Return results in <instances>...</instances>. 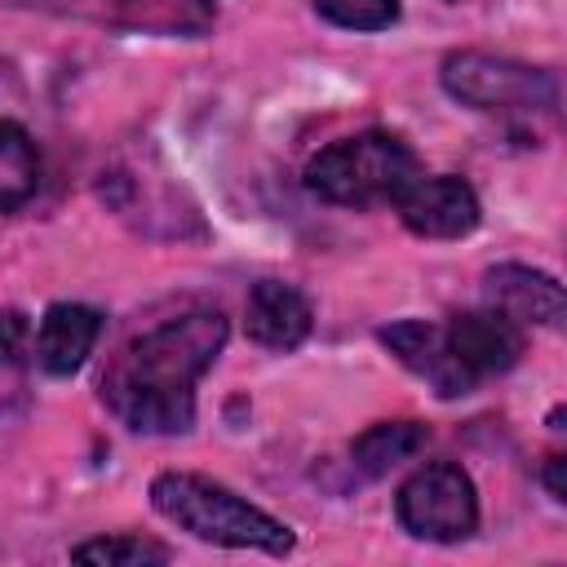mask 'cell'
Masks as SVG:
<instances>
[{
	"label": "cell",
	"instance_id": "cell-1",
	"mask_svg": "<svg viewBox=\"0 0 567 567\" xmlns=\"http://www.w3.org/2000/svg\"><path fill=\"white\" fill-rule=\"evenodd\" d=\"M226 346L221 310H186L133 337L102 377V403L137 434H182L195 421V381Z\"/></svg>",
	"mask_w": 567,
	"mask_h": 567
},
{
	"label": "cell",
	"instance_id": "cell-2",
	"mask_svg": "<svg viewBox=\"0 0 567 567\" xmlns=\"http://www.w3.org/2000/svg\"><path fill=\"white\" fill-rule=\"evenodd\" d=\"M151 505L173 527H182L199 540H213V545L261 549V554H288L292 549V527L288 523L270 518L266 509L248 505L226 483H213L204 474H186V470L155 474Z\"/></svg>",
	"mask_w": 567,
	"mask_h": 567
},
{
	"label": "cell",
	"instance_id": "cell-3",
	"mask_svg": "<svg viewBox=\"0 0 567 567\" xmlns=\"http://www.w3.org/2000/svg\"><path fill=\"white\" fill-rule=\"evenodd\" d=\"M412 182H416V155L399 133H385V128L350 133L323 146L306 164V186L319 199L346 204V208L399 199Z\"/></svg>",
	"mask_w": 567,
	"mask_h": 567
},
{
	"label": "cell",
	"instance_id": "cell-4",
	"mask_svg": "<svg viewBox=\"0 0 567 567\" xmlns=\"http://www.w3.org/2000/svg\"><path fill=\"white\" fill-rule=\"evenodd\" d=\"M443 89L474 111H549L558 102L549 71L478 49L452 53L443 62Z\"/></svg>",
	"mask_w": 567,
	"mask_h": 567
},
{
	"label": "cell",
	"instance_id": "cell-5",
	"mask_svg": "<svg viewBox=\"0 0 567 567\" xmlns=\"http://www.w3.org/2000/svg\"><path fill=\"white\" fill-rule=\"evenodd\" d=\"M399 523L421 540H465L478 527V496L461 465L430 461L394 496Z\"/></svg>",
	"mask_w": 567,
	"mask_h": 567
},
{
	"label": "cell",
	"instance_id": "cell-6",
	"mask_svg": "<svg viewBox=\"0 0 567 567\" xmlns=\"http://www.w3.org/2000/svg\"><path fill=\"white\" fill-rule=\"evenodd\" d=\"M399 217L421 239H461L478 226V195L461 177H416L399 199Z\"/></svg>",
	"mask_w": 567,
	"mask_h": 567
},
{
	"label": "cell",
	"instance_id": "cell-7",
	"mask_svg": "<svg viewBox=\"0 0 567 567\" xmlns=\"http://www.w3.org/2000/svg\"><path fill=\"white\" fill-rule=\"evenodd\" d=\"M377 337H381V346H385L408 372H416L421 381H430L434 394L456 399V394H470V390H474V377L461 368V359L452 354L447 332H443L439 323H425V319H399V323L381 328Z\"/></svg>",
	"mask_w": 567,
	"mask_h": 567
},
{
	"label": "cell",
	"instance_id": "cell-8",
	"mask_svg": "<svg viewBox=\"0 0 567 567\" xmlns=\"http://www.w3.org/2000/svg\"><path fill=\"white\" fill-rule=\"evenodd\" d=\"M447 346L461 359V368L478 381L492 372H509L523 354V328L501 310H465L447 319Z\"/></svg>",
	"mask_w": 567,
	"mask_h": 567
},
{
	"label": "cell",
	"instance_id": "cell-9",
	"mask_svg": "<svg viewBox=\"0 0 567 567\" xmlns=\"http://www.w3.org/2000/svg\"><path fill=\"white\" fill-rule=\"evenodd\" d=\"M483 292H487V306L509 315L518 328L523 323H540V328H558L563 323V310H567V297H563V284L545 270H532V266H518V261H505V266H492L483 275Z\"/></svg>",
	"mask_w": 567,
	"mask_h": 567
},
{
	"label": "cell",
	"instance_id": "cell-10",
	"mask_svg": "<svg viewBox=\"0 0 567 567\" xmlns=\"http://www.w3.org/2000/svg\"><path fill=\"white\" fill-rule=\"evenodd\" d=\"M310 301L288 288V284H275V279H261L252 284L248 292V306H244V328L257 346L266 350H292L306 341L310 332Z\"/></svg>",
	"mask_w": 567,
	"mask_h": 567
},
{
	"label": "cell",
	"instance_id": "cell-11",
	"mask_svg": "<svg viewBox=\"0 0 567 567\" xmlns=\"http://www.w3.org/2000/svg\"><path fill=\"white\" fill-rule=\"evenodd\" d=\"M97 332H102V315L93 306H80V301L49 306L44 319H40V332H35V359H40V368L53 372V377L75 372L93 354Z\"/></svg>",
	"mask_w": 567,
	"mask_h": 567
},
{
	"label": "cell",
	"instance_id": "cell-12",
	"mask_svg": "<svg viewBox=\"0 0 567 567\" xmlns=\"http://www.w3.org/2000/svg\"><path fill=\"white\" fill-rule=\"evenodd\" d=\"M425 439H430V430L416 425V421H377V425H368V430L354 439L350 456H354V465H359L368 478H381V474H390L394 465L412 461V456L425 447Z\"/></svg>",
	"mask_w": 567,
	"mask_h": 567
},
{
	"label": "cell",
	"instance_id": "cell-13",
	"mask_svg": "<svg viewBox=\"0 0 567 567\" xmlns=\"http://www.w3.org/2000/svg\"><path fill=\"white\" fill-rule=\"evenodd\" d=\"M35 190H40V151L22 124L0 120V213L27 204Z\"/></svg>",
	"mask_w": 567,
	"mask_h": 567
},
{
	"label": "cell",
	"instance_id": "cell-14",
	"mask_svg": "<svg viewBox=\"0 0 567 567\" xmlns=\"http://www.w3.org/2000/svg\"><path fill=\"white\" fill-rule=\"evenodd\" d=\"M124 22L142 31H204L213 22L208 0H120Z\"/></svg>",
	"mask_w": 567,
	"mask_h": 567
},
{
	"label": "cell",
	"instance_id": "cell-15",
	"mask_svg": "<svg viewBox=\"0 0 567 567\" xmlns=\"http://www.w3.org/2000/svg\"><path fill=\"white\" fill-rule=\"evenodd\" d=\"M75 563H93V567H159L168 563V549L159 540H142V536H97L71 549Z\"/></svg>",
	"mask_w": 567,
	"mask_h": 567
},
{
	"label": "cell",
	"instance_id": "cell-16",
	"mask_svg": "<svg viewBox=\"0 0 567 567\" xmlns=\"http://www.w3.org/2000/svg\"><path fill=\"white\" fill-rule=\"evenodd\" d=\"M315 9L346 31H381L399 18V0H315Z\"/></svg>",
	"mask_w": 567,
	"mask_h": 567
},
{
	"label": "cell",
	"instance_id": "cell-17",
	"mask_svg": "<svg viewBox=\"0 0 567 567\" xmlns=\"http://www.w3.org/2000/svg\"><path fill=\"white\" fill-rule=\"evenodd\" d=\"M31 350H35V346H31V323H27V315H22V310H0V390L22 377Z\"/></svg>",
	"mask_w": 567,
	"mask_h": 567
},
{
	"label": "cell",
	"instance_id": "cell-18",
	"mask_svg": "<svg viewBox=\"0 0 567 567\" xmlns=\"http://www.w3.org/2000/svg\"><path fill=\"white\" fill-rule=\"evenodd\" d=\"M563 465H567L563 456H549V461H545V487H549V496H554V501H567V483H563Z\"/></svg>",
	"mask_w": 567,
	"mask_h": 567
}]
</instances>
